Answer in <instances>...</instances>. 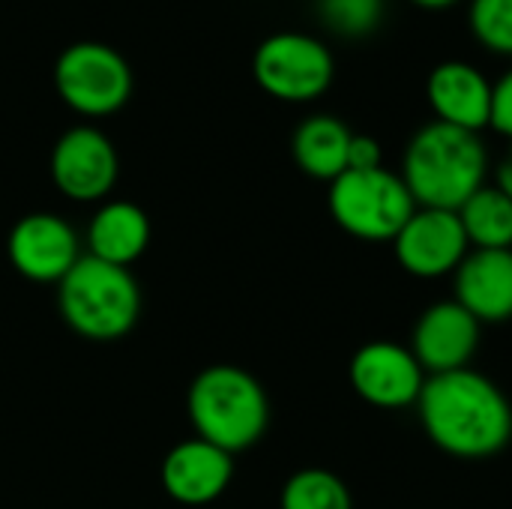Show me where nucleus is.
I'll list each match as a JSON object with an SVG mask.
<instances>
[{
    "label": "nucleus",
    "mask_w": 512,
    "mask_h": 509,
    "mask_svg": "<svg viewBox=\"0 0 512 509\" xmlns=\"http://www.w3.org/2000/svg\"><path fill=\"white\" fill-rule=\"evenodd\" d=\"M393 249L399 267L414 279H441L456 273L471 252V243L456 210L417 207L393 237Z\"/></svg>",
    "instance_id": "9d476101"
},
{
    "label": "nucleus",
    "mask_w": 512,
    "mask_h": 509,
    "mask_svg": "<svg viewBox=\"0 0 512 509\" xmlns=\"http://www.w3.org/2000/svg\"><path fill=\"white\" fill-rule=\"evenodd\" d=\"M453 291L480 324L512 321V249H471L453 273Z\"/></svg>",
    "instance_id": "4468645a"
},
{
    "label": "nucleus",
    "mask_w": 512,
    "mask_h": 509,
    "mask_svg": "<svg viewBox=\"0 0 512 509\" xmlns=\"http://www.w3.org/2000/svg\"><path fill=\"white\" fill-rule=\"evenodd\" d=\"M417 417L429 441L465 462L504 453L512 441V405L507 393L477 369L429 375L417 399Z\"/></svg>",
    "instance_id": "f257e3e1"
},
{
    "label": "nucleus",
    "mask_w": 512,
    "mask_h": 509,
    "mask_svg": "<svg viewBox=\"0 0 512 509\" xmlns=\"http://www.w3.org/2000/svg\"><path fill=\"white\" fill-rule=\"evenodd\" d=\"M489 126L512 141V69L492 84V117Z\"/></svg>",
    "instance_id": "4be33fe9"
},
{
    "label": "nucleus",
    "mask_w": 512,
    "mask_h": 509,
    "mask_svg": "<svg viewBox=\"0 0 512 509\" xmlns=\"http://www.w3.org/2000/svg\"><path fill=\"white\" fill-rule=\"evenodd\" d=\"M324 27L342 39H366L384 18V0H318Z\"/></svg>",
    "instance_id": "aec40b11"
},
{
    "label": "nucleus",
    "mask_w": 512,
    "mask_h": 509,
    "mask_svg": "<svg viewBox=\"0 0 512 509\" xmlns=\"http://www.w3.org/2000/svg\"><path fill=\"white\" fill-rule=\"evenodd\" d=\"M489 153L477 132L447 123H426L408 141L402 180L417 207L459 210L480 186H486Z\"/></svg>",
    "instance_id": "f03ea898"
},
{
    "label": "nucleus",
    "mask_w": 512,
    "mask_h": 509,
    "mask_svg": "<svg viewBox=\"0 0 512 509\" xmlns=\"http://www.w3.org/2000/svg\"><path fill=\"white\" fill-rule=\"evenodd\" d=\"M456 213L471 249H512V201L498 186H480Z\"/></svg>",
    "instance_id": "a211bd4d"
},
{
    "label": "nucleus",
    "mask_w": 512,
    "mask_h": 509,
    "mask_svg": "<svg viewBox=\"0 0 512 509\" xmlns=\"http://www.w3.org/2000/svg\"><path fill=\"white\" fill-rule=\"evenodd\" d=\"M384 156H381V144L372 135H351L348 144V171H372L381 168Z\"/></svg>",
    "instance_id": "5701e85b"
},
{
    "label": "nucleus",
    "mask_w": 512,
    "mask_h": 509,
    "mask_svg": "<svg viewBox=\"0 0 512 509\" xmlns=\"http://www.w3.org/2000/svg\"><path fill=\"white\" fill-rule=\"evenodd\" d=\"M426 96L435 111L438 123L477 132L489 126L492 117V84L489 78L465 63V60H444L432 69L426 81Z\"/></svg>",
    "instance_id": "2eb2a0df"
},
{
    "label": "nucleus",
    "mask_w": 512,
    "mask_h": 509,
    "mask_svg": "<svg viewBox=\"0 0 512 509\" xmlns=\"http://www.w3.org/2000/svg\"><path fill=\"white\" fill-rule=\"evenodd\" d=\"M60 99L81 117H111L132 96V69L105 42H72L54 66Z\"/></svg>",
    "instance_id": "423d86ee"
},
{
    "label": "nucleus",
    "mask_w": 512,
    "mask_h": 509,
    "mask_svg": "<svg viewBox=\"0 0 512 509\" xmlns=\"http://www.w3.org/2000/svg\"><path fill=\"white\" fill-rule=\"evenodd\" d=\"M9 264L30 282H57L78 264L81 240L57 213H27L9 231Z\"/></svg>",
    "instance_id": "9b49d317"
},
{
    "label": "nucleus",
    "mask_w": 512,
    "mask_h": 509,
    "mask_svg": "<svg viewBox=\"0 0 512 509\" xmlns=\"http://www.w3.org/2000/svg\"><path fill=\"white\" fill-rule=\"evenodd\" d=\"M279 509H354V498L333 471L306 468L282 486Z\"/></svg>",
    "instance_id": "6ab92c4d"
},
{
    "label": "nucleus",
    "mask_w": 512,
    "mask_h": 509,
    "mask_svg": "<svg viewBox=\"0 0 512 509\" xmlns=\"http://www.w3.org/2000/svg\"><path fill=\"white\" fill-rule=\"evenodd\" d=\"M150 246V219L132 201H108L102 204L87 225V255L129 267Z\"/></svg>",
    "instance_id": "dca6fc26"
},
{
    "label": "nucleus",
    "mask_w": 512,
    "mask_h": 509,
    "mask_svg": "<svg viewBox=\"0 0 512 509\" xmlns=\"http://www.w3.org/2000/svg\"><path fill=\"white\" fill-rule=\"evenodd\" d=\"M252 75L264 93L282 102H312L324 96L333 84L336 63L330 48L309 33H273L267 36L255 57Z\"/></svg>",
    "instance_id": "0eeeda50"
},
{
    "label": "nucleus",
    "mask_w": 512,
    "mask_h": 509,
    "mask_svg": "<svg viewBox=\"0 0 512 509\" xmlns=\"http://www.w3.org/2000/svg\"><path fill=\"white\" fill-rule=\"evenodd\" d=\"M348 378L354 393L381 411H399L417 405L423 387H426V372L411 354V348L396 345L390 339H372L348 363Z\"/></svg>",
    "instance_id": "6e6552de"
},
{
    "label": "nucleus",
    "mask_w": 512,
    "mask_h": 509,
    "mask_svg": "<svg viewBox=\"0 0 512 509\" xmlns=\"http://www.w3.org/2000/svg\"><path fill=\"white\" fill-rule=\"evenodd\" d=\"M480 333L483 324L465 306L441 300L417 318L408 348L426 375H444L471 366L480 348Z\"/></svg>",
    "instance_id": "f8f14e48"
},
{
    "label": "nucleus",
    "mask_w": 512,
    "mask_h": 509,
    "mask_svg": "<svg viewBox=\"0 0 512 509\" xmlns=\"http://www.w3.org/2000/svg\"><path fill=\"white\" fill-rule=\"evenodd\" d=\"M120 174V159L114 144L96 126L66 129L51 150V180L54 186L78 204L102 201Z\"/></svg>",
    "instance_id": "1a4fd4ad"
},
{
    "label": "nucleus",
    "mask_w": 512,
    "mask_h": 509,
    "mask_svg": "<svg viewBox=\"0 0 512 509\" xmlns=\"http://www.w3.org/2000/svg\"><path fill=\"white\" fill-rule=\"evenodd\" d=\"M57 309L72 333L90 342L123 339L141 315V288L129 267L81 255L57 285Z\"/></svg>",
    "instance_id": "20e7f679"
},
{
    "label": "nucleus",
    "mask_w": 512,
    "mask_h": 509,
    "mask_svg": "<svg viewBox=\"0 0 512 509\" xmlns=\"http://www.w3.org/2000/svg\"><path fill=\"white\" fill-rule=\"evenodd\" d=\"M234 477V456L204 438L177 444L162 462V489L186 507H204L225 495Z\"/></svg>",
    "instance_id": "ddd939ff"
},
{
    "label": "nucleus",
    "mask_w": 512,
    "mask_h": 509,
    "mask_svg": "<svg viewBox=\"0 0 512 509\" xmlns=\"http://www.w3.org/2000/svg\"><path fill=\"white\" fill-rule=\"evenodd\" d=\"M351 135L354 132L339 117H330V114L306 117L291 138L294 162L300 165L303 174L333 183L339 174L348 171Z\"/></svg>",
    "instance_id": "f3484780"
},
{
    "label": "nucleus",
    "mask_w": 512,
    "mask_h": 509,
    "mask_svg": "<svg viewBox=\"0 0 512 509\" xmlns=\"http://www.w3.org/2000/svg\"><path fill=\"white\" fill-rule=\"evenodd\" d=\"M468 24L486 51L512 57V0H471Z\"/></svg>",
    "instance_id": "412c9836"
},
{
    "label": "nucleus",
    "mask_w": 512,
    "mask_h": 509,
    "mask_svg": "<svg viewBox=\"0 0 512 509\" xmlns=\"http://www.w3.org/2000/svg\"><path fill=\"white\" fill-rule=\"evenodd\" d=\"M411 3L420 6V9H447V6H453L459 0H411Z\"/></svg>",
    "instance_id": "393cba45"
},
{
    "label": "nucleus",
    "mask_w": 512,
    "mask_h": 509,
    "mask_svg": "<svg viewBox=\"0 0 512 509\" xmlns=\"http://www.w3.org/2000/svg\"><path fill=\"white\" fill-rule=\"evenodd\" d=\"M327 207L333 222L366 243H393L402 225L417 210L402 174L381 168L345 171L330 183Z\"/></svg>",
    "instance_id": "39448f33"
},
{
    "label": "nucleus",
    "mask_w": 512,
    "mask_h": 509,
    "mask_svg": "<svg viewBox=\"0 0 512 509\" xmlns=\"http://www.w3.org/2000/svg\"><path fill=\"white\" fill-rule=\"evenodd\" d=\"M186 411L195 438H204L231 456L255 447L270 426V402L261 381L231 363L198 372L189 387Z\"/></svg>",
    "instance_id": "7ed1b4c3"
},
{
    "label": "nucleus",
    "mask_w": 512,
    "mask_h": 509,
    "mask_svg": "<svg viewBox=\"0 0 512 509\" xmlns=\"http://www.w3.org/2000/svg\"><path fill=\"white\" fill-rule=\"evenodd\" d=\"M495 186L507 195L512 201V147L507 150V156L501 159V165H498V174H495Z\"/></svg>",
    "instance_id": "b1692460"
}]
</instances>
